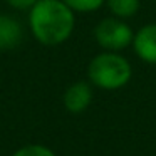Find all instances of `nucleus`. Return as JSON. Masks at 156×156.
I'll list each match as a JSON object with an SVG mask.
<instances>
[{
    "label": "nucleus",
    "mask_w": 156,
    "mask_h": 156,
    "mask_svg": "<svg viewBox=\"0 0 156 156\" xmlns=\"http://www.w3.org/2000/svg\"><path fill=\"white\" fill-rule=\"evenodd\" d=\"M29 30L39 44L57 47L71 39L76 29V12L62 0H37L29 10Z\"/></svg>",
    "instance_id": "obj_1"
},
{
    "label": "nucleus",
    "mask_w": 156,
    "mask_h": 156,
    "mask_svg": "<svg viewBox=\"0 0 156 156\" xmlns=\"http://www.w3.org/2000/svg\"><path fill=\"white\" fill-rule=\"evenodd\" d=\"M133 66L121 52L101 51L87 64V81L102 91H118L129 84Z\"/></svg>",
    "instance_id": "obj_2"
},
{
    "label": "nucleus",
    "mask_w": 156,
    "mask_h": 156,
    "mask_svg": "<svg viewBox=\"0 0 156 156\" xmlns=\"http://www.w3.org/2000/svg\"><path fill=\"white\" fill-rule=\"evenodd\" d=\"M92 37L102 51L122 52L124 49L133 45L134 30L128 24V20L109 15L96 24L94 30H92Z\"/></svg>",
    "instance_id": "obj_3"
},
{
    "label": "nucleus",
    "mask_w": 156,
    "mask_h": 156,
    "mask_svg": "<svg viewBox=\"0 0 156 156\" xmlns=\"http://www.w3.org/2000/svg\"><path fill=\"white\" fill-rule=\"evenodd\" d=\"M94 99V86L89 81H76L62 94V104L71 114H81L87 111Z\"/></svg>",
    "instance_id": "obj_4"
},
{
    "label": "nucleus",
    "mask_w": 156,
    "mask_h": 156,
    "mask_svg": "<svg viewBox=\"0 0 156 156\" xmlns=\"http://www.w3.org/2000/svg\"><path fill=\"white\" fill-rule=\"evenodd\" d=\"M131 47L139 61L156 66V22L144 24L134 32Z\"/></svg>",
    "instance_id": "obj_5"
},
{
    "label": "nucleus",
    "mask_w": 156,
    "mask_h": 156,
    "mask_svg": "<svg viewBox=\"0 0 156 156\" xmlns=\"http://www.w3.org/2000/svg\"><path fill=\"white\" fill-rule=\"evenodd\" d=\"M24 39V27L15 17L0 14V51H10L20 45Z\"/></svg>",
    "instance_id": "obj_6"
},
{
    "label": "nucleus",
    "mask_w": 156,
    "mask_h": 156,
    "mask_svg": "<svg viewBox=\"0 0 156 156\" xmlns=\"http://www.w3.org/2000/svg\"><path fill=\"white\" fill-rule=\"evenodd\" d=\"M106 9L112 17L129 20L136 17V14L141 9V0H106Z\"/></svg>",
    "instance_id": "obj_7"
},
{
    "label": "nucleus",
    "mask_w": 156,
    "mask_h": 156,
    "mask_svg": "<svg viewBox=\"0 0 156 156\" xmlns=\"http://www.w3.org/2000/svg\"><path fill=\"white\" fill-rule=\"evenodd\" d=\"M62 2L67 4L76 14H91L104 7L106 4V0H62Z\"/></svg>",
    "instance_id": "obj_8"
},
{
    "label": "nucleus",
    "mask_w": 156,
    "mask_h": 156,
    "mask_svg": "<svg viewBox=\"0 0 156 156\" xmlns=\"http://www.w3.org/2000/svg\"><path fill=\"white\" fill-rule=\"evenodd\" d=\"M12 156H57V154L49 146L39 144V143H32V144L20 146L17 151H14Z\"/></svg>",
    "instance_id": "obj_9"
},
{
    "label": "nucleus",
    "mask_w": 156,
    "mask_h": 156,
    "mask_svg": "<svg viewBox=\"0 0 156 156\" xmlns=\"http://www.w3.org/2000/svg\"><path fill=\"white\" fill-rule=\"evenodd\" d=\"M9 7L15 9V10H22V12H29L35 4L37 0H7Z\"/></svg>",
    "instance_id": "obj_10"
}]
</instances>
